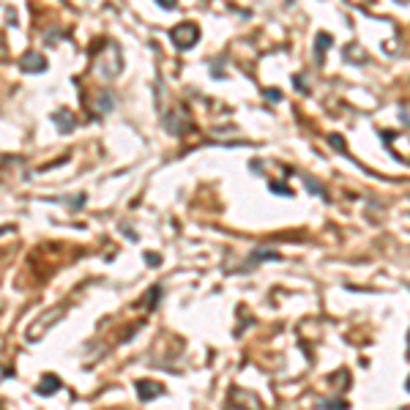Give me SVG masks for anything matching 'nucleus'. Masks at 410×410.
<instances>
[{
    "label": "nucleus",
    "instance_id": "obj_17",
    "mask_svg": "<svg viewBox=\"0 0 410 410\" xmlns=\"http://www.w3.org/2000/svg\"><path fill=\"white\" fill-rule=\"evenodd\" d=\"M408 391H410V380H408Z\"/></svg>",
    "mask_w": 410,
    "mask_h": 410
},
{
    "label": "nucleus",
    "instance_id": "obj_12",
    "mask_svg": "<svg viewBox=\"0 0 410 410\" xmlns=\"http://www.w3.org/2000/svg\"><path fill=\"white\" fill-rule=\"evenodd\" d=\"M265 96L271 98V101H279V98H282V93H279L276 88H268V91H265Z\"/></svg>",
    "mask_w": 410,
    "mask_h": 410
},
{
    "label": "nucleus",
    "instance_id": "obj_8",
    "mask_svg": "<svg viewBox=\"0 0 410 410\" xmlns=\"http://www.w3.org/2000/svg\"><path fill=\"white\" fill-rule=\"evenodd\" d=\"M331 41H334V39H331L328 33H317V47H314V55L323 58V52H326V47H331Z\"/></svg>",
    "mask_w": 410,
    "mask_h": 410
},
{
    "label": "nucleus",
    "instance_id": "obj_14",
    "mask_svg": "<svg viewBox=\"0 0 410 410\" xmlns=\"http://www.w3.org/2000/svg\"><path fill=\"white\" fill-rule=\"evenodd\" d=\"M159 6H161V8H167V11H170V8H175V3H173V0H159Z\"/></svg>",
    "mask_w": 410,
    "mask_h": 410
},
{
    "label": "nucleus",
    "instance_id": "obj_10",
    "mask_svg": "<svg viewBox=\"0 0 410 410\" xmlns=\"http://www.w3.org/2000/svg\"><path fill=\"white\" fill-rule=\"evenodd\" d=\"M271 192H276V195H285V197H293V192L287 186H282V183H271Z\"/></svg>",
    "mask_w": 410,
    "mask_h": 410
},
{
    "label": "nucleus",
    "instance_id": "obj_5",
    "mask_svg": "<svg viewBox=\"0 0 410 410\" xmlns=\"http://www.w3.org/2000/svg\"><path fill=\"white\" fill-rule=\"evenodd\" d=\"M55 391H60V380L55 375H44V380L36 386V394L39 396H52Z\"/></svg>",
    "mask_w": 410,
    "mask_h": 410
},
{
    "label": "nucleus",
    "instance_id": "obj_13",
    "mask_svg": "<svg viewBox=\"0 0 410 410\" xmlns=\"http://www.w3.org/2000/svg\"><path fill=\"white\" fill-rule=\"evenodd\" d=\"M145 263H151V265H159V263H161V257H159V254H151V252H145Z\"/></svg>",
    "mask_w": 410,
    "mask_h": 410
},
{
    "label": "nucleus",
    "instance_id": "obj_16",
    "mask_svg": "<svg viewBox=\"0 0 410 410\" xmlns=\"http://www.w3.org/2000/svg\"><path fill=\"white\" fill-rule=\"evenodd\" d=\"M306 186L312 189V192H320V183H314V181H306Z\"/></svg>",
    "mask_w": 410,
    "mask_h": 410
},
{
    "label": "nucleus",
    "instance_id": "obj_11",
    "mask_svg": "<svg viewBox=\"0 0 410 410\" xmlns=\"http://www.w3.org/2000/svg\"><path fill=\"white\" fill-rule=\"evenodd\" d=\"M159 295H161V290H159V287H156V290H151V293H148V304H153V306H156Z\"/></svg>",
    "mask_w": 410,
    "mask_h": 410
},
{
    "label": "nucleus",
    "instance_id": "obj_7",
    "mask_svg": "<svg viewBox=\"0 0 410 410\" xmlns=\"http://www.w3.org/2000/svg\"><path fill=\"white\" fill-rule=\"evenodd\" d=\"M112 107H115V98H112V93H110V91H101V93H98V101H96V112H101V115H104V112H110Z\"/></svg>",
    "mask_w": 410,
    "mask_h": 410
},
{
    "label": "nucleus",
    "instance_id": "obj_6",
    "mask_svg": "<svg viewBox=\"0 0 410 410\" xmlns=\"http://www.w3.org/2000/svg\"><path fill=\"white\" fill-rule=\"evenodd\" d=\"M52 120H55V126L60 129V132H71V129L77 126L74 115H71L69 110H58V112H52Z\"/></svg>",
    "mask_w": 410,
    "mask_h": 410
},
{
    "label": "nucleus",
    "instance_id": "obj_1",
    "mask_svg": "<svg viewBox=\"0 0 410 410\" xmlns=\"http://www.w3.org/2000/svg\"><path fill=\"white\" fill-rule=\"evenodd\" d=\"M170 39H173V44L178 49H192L197 44V39H200V30H197V25H192V22H181V25L173 28Z\"/></svg>",
    "mask_w": 410,
    "mask_h": 410
},
{
    "label": "nucleus",
    "instance_id": "obj_9",
    "mask_svg": "<svg viewBox=\"0 0 410 410\" xmlns=\"http://www.w3.org/2000/svg\"><path fill=\"white\" fill-rule=\"evenodd\" d=\"M320 408H323V410H345L348 405H345V402H320Z\"/></svg>",
    "mask_w": 410,
    "mask_h": 410
},
{
    "label": "nucleus",
    "instance_id": "obj_15",
    "mask_svg": "<svg viewBox=\"0 0 410 410\" xmlns=\"http://www.w3.org/2000/svg\"><path fill=\"white\" fill-rule=\"evenodd\" d=\"M331 145H334V148H342L345 142H342V137H336V134H334V137H331Z\"/></svg>",
    "mask_w": 410,
    "mask_h": 410
},
{
    "label": "nucleus",
    "instance_id": "obj_3",
    "mask_svg": "<svg viewBox=\"0 0 410 410\" xmlns=\"http://www.w3.org/2000/svg\"><path fill=\"white\" fill-rule=\"evenodd\" d=\"M137 394L142 402H151V399H156V396L164 394V386H159V383H153V380H139L137 383Z\"/></svg>",
    "mask_w": 410,
    "mask_h": 410
},
{
    "label": "nucleus",
    "instance_id": "obj_4",
    "mask_svg": "<svg viewBox=\"0 0 410 410\" xmlns=\"http://www.w3.org/2000/svg\"><path fill=\"white\" fill-rule=\"evenodd\" d=\"M20 66H22L25 71H30V74H39V71L47 69V58L39 55V52H28V55H22Z\"/></svg>",
    "mask_w": 410,
    "mask_h": 410
},
{
    "label": "nucleus",
    "instance_id": "obj_2",
    "mask_svg": "<svg viewBox=\"0 0 410 410\" xmlns=\"http://www.w3.org/2000/svg\"><path fill=\"white\" fill-rule=\"evenodd\" d=\"M63 312H66V309H63V306H55V309H52V312H49L47 317H44V314H41V317H39V320H36V323H33V326H30V334H28V339H30V342H36V339H39V336H41V328H44V331H47L49 326H55L58 320L63 317Z\"/></svg>",
    "mask_w": 410,
    "mask_h": 410
}]
</instances>
